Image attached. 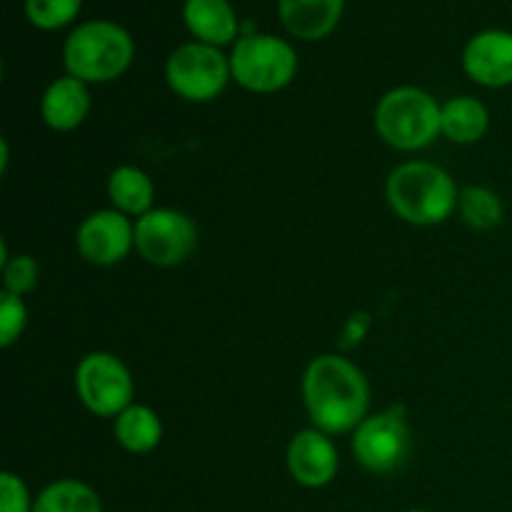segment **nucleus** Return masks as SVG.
<instances>
[{
	"instance_id": "393cba45",
	"label": "nucleus",
	"mask_w": 512,
	"mask_h": 512,
	"mask_svg": "<svg viewBox=\"0 0 512 512\" xmlns=\"http://www.w3.org/2000/svg\"><path fill=\"white\" fill-rule=\"evenodd\" d=\"M368 330H370V315L365 313H353L348 318V323L343 325V335H340V348L343 350H350V348H355V345L358 343H363L365 340V335H368Z\"/></svg>"
},
{
	"instance_id": "7ed1b4c3",
	"label": "nucleus",
	"mask_w": 512,
	"mask_h": 512,
	"mask_svg": "<svg viewBox=\"0 0 512 512\" xmlns=\"http://www.w3.org/2000/svg\"><path fill=\"white\" fill-rule=\"evenodd\" d=\"M135 60V40L115 20L95 18L75 25L63 43L65 73L83 83H113Z\"/></svg>"
},
{
	"instance_id": "423d86ee",
	"label": "nucleus",
	"mask_w": 512,
	"mask_h": 512,
	"mask_svg": "<svg viewBox=\"0 0 512 512\" xmlns=\"http://www.w3.org/2000/svg\"><path fill=\"white\" fill-rule=\"evenodd\" d=\"M165 80L178 98L188 103H210L220 98V93L233 80L230 55H225L223 48L190 40L168 55Z\"/></svg>"
},
{
	"instance_id": "4be33fe9",
	"label": "nucleus",
	"mask_w": 512,
	"mask_h": 512,
	"mask_svg": "<svg viewBox=\"0 0 512 512\" xmlns=\"http://www.w3.org/2000/svg\"><path fill=\"white\" fill-rule=\"evenodd\" d=\"M3 293L20 295L35 290L40 280V265L33 255H15L3 265Z\"/></svg>"
},
{
	"instance_id": "1a4fd4ad",
	"label": "nucleus",
	"mask_w": 512,
	"mask_h": 512,
	"mask_svg": "<svg viewBox=\"0 0 512 512\" xmlns=\"http://www.w3.org/2000/svg\"><path fill=\"white\" fill-rule=\"evenodd\" d=\"M350 450L368 473L388 475L398 470L410 453V428L403 410L390 408L368 415L353 430Z\"/></svg>"
},
{
	"instance_id": "a878e982",
	"label": "nucleus",
	"mask_w": 512,
	"mask_h": 512,
	"mask_svg": "<svg viewBox=\"0 0 512 512\" xmlns=\"http://www.w3.org/2000/svg\"><path fill=\"white\" fill-rule=\"evenodd\" d=\"M8 163H10V145L8 138H0V173H8Z\"/></svg>"
},
{
	"instance_id": "6ab92c4d",
	"label": "nucleus",
	"mask_w": 512,
	"mask_h": 512,
	"mask_svg": "<svg viewBox=\"0 0 512 512\" xmlns=\"http://www.w3.org/2000/svg\"><path fill=\"white\" fill-rule=\"evenodd\" d=\"M33 512H105L93 485L75 478H60L35 495Z\"/></svg>"
},
{
	"instance_id": "5701e85b",
	"label": "nucleus",
	"mask_w": 512,
	"mask_h": 512,
	"mask_svg": "<svg viewBox=\"0 0 512 512\" xmlns=\"http://www.w3.org/2000/svg\"><path fill=\"white\" fill-rule=\"evenodd\" d=\"M28 325V308L20 295L0 293V348L18 343Z\"/></svg>"
},
{
	"instance_id": "f3484780",
	"label": "nucleus",
	"mask_w": 512,
	"mask_h": 512,
	"mask_svg": "<svg viewBox=\"0 0 512 512\" xmlns=\"http://www.w3.org/2000/svg\"><path fill=\"white\" fill-rule=\"evenodd\" d=\"M108 198L113 208L128 218H143L153 210V178L138 165H118L108 178Z\"/></svg>"
},
{
	"instance_id": "bb28decb",
	"label": "nucleus",
	"mask_w": 512,
	"mask_h": 512,
	"mask_svg": "<svg viewBox=\"0 0 512 512\" xmlns=\"http://www.w3.org/2000/svg\"><path fill=\"white\" fill-rule=\"evenodd\" d=\"M405 512H430V510H423V508H413V510H405Z\"/></svg>"
},
{
	"instance_id": "aec40b11",
	"label": "nucleus",
	"mask_w": 512,
	"mask_h": 512,
	"mask_svg": "<svg viewBox=\"0 0 512 512\" xmlns=\"http://www.w3.org/2000/svg\"><path fill=\"white\" fill-rule=\"evenodd\" d=\"M458 210L465 225L480 230V233L495 230L505 218V205L500 195L485 185H470V188L460 190Z\"/></svg>"
},
{
	"instance_id": "f8f14e48",
	"label": "nucleus",
	"mask_w": 512,
	"mask_h": 512,
	"mask_svg": "<svg viewBox=\"0 0 512 512\" xmlns=\"http://www.w3.org/2000/svg\"><path fill=\"white\" fill-rule=\"evenodd\" d=\"M465 75L483 88L498 90L512 85V30L485 28L463 48Z\"/></svg>"
},
{
	"instance_id": "ddd939ff",
	"label": "nucleus",
	"mask_w": 512,
	"mask_h": 512,
	"mask_svg": "<svg viewBox=\"0 0 512 512\" xmlns=\"http://www.w3.org/2000/svg\"><path fill=\"white\" fill-rule=\"evenodd\" d=\"M345 13V0H278V18L285 33L315 43L333 33Z\"/></svg>"
},
{
	"instance_id": "dca6fc26",
	"label": "nucleus",
	"mask_w": 512,
	"mask_h": 512,
	"mask_svg": "<svg viewBox=\"0 0 512 512\" xmlns=\"http://www.w3.org/2000/svg\"><path fill=\"white\" fill-rule=\"evenodd\" d=\"M490 128L488 105L473 95H455L440 110V133L455 145H473L485 138Z\"/></svg>"
},
{
	"instance_id": "20e7f679",
	"label": "nucleus",
	"mask_w": 512,
	"mask_h": 512,
	"mask_svg": "<svg viewBox=\"0 0 512 512\" xmlns=\"http://www.w3.org/2000/svg\"><path fill=\"white\" fill-rule=\"evenodd\" d=\"M440 110L443 105L423 88L400 85L388 90L375 105V133L383 143L400 153L425 150L440 138Z\"/></svg>"
},
{
	"instance_id": "9d476101",
	"label": "nucleus",
	"mask_w": 512,
	"mask_h": 512,
	"mask_svg": "<svg viewBox=\"0 0 512 512\" xmlns=\"http://www.w3.org/2000/svg\"><path fill=\"white\" fill-rule=\"evenodd\" d=\"M75 245L80 258L88 260L90 265L110 268L128 258L130 250L135 248V223H130L128 215L115 208L95 210L78 225Z\"/></svg>"
},
{
	"instance_id": "b1692460",
	"label": "nucleus",
	"mask_w": 512,
	"mask_h": 512,
	"mask_svg": "<svg viewBox=\"0 0 512 512\" xmlns=\"http://www.w3.org/2000/svg\"><path fill=\"white\" fill-rule=\"evenodd\" d=\"M35 498L28 485L13 470L0 473V512H33Z\"/></svg>"
},
{
	"instance_id": "412c9836",
	"label": "nucleus",
	"mask_w": 512,
	"mask_h": 512,
	"mask_svg": "<svg viewBox=\"0 0 512 512\" xmlns=\"http://www.w3.org/2000/svg\"><path fill=\"white\" fill-rule=\"evenodd\" d=\"M83 0H25V18L43 33H55L78 20Z\"/></svg>"
},
{
	"instance_id": "6e6552de",
	"label": "nucleus",
	"mask_w": 512,
	"mask_h": 512,
	"mask_svg": "<svg viewBox=\"0 0 512 512\" xmlns=\"http://www.w3.org/2000/svg\"><path fill=\"white\" fill-rule=\"evenodd\" d=\"M198 225L175 208H153L135 220V250L155 268H175L193 258L198 248Z\"/></svg>"
},
{
	"instance_id": "39448f33",
	"label": "nucleus",
	"mask_w": 512,
	"mask_h": 512,
	"mask_svg": "<svg viewBox=\"0 0 512 512\" xmlns=\"http://www.w3.org/2000/svg\"><path fill=\"white\" fill-rule=\"evenodd\" d=\"M298 68V50L273 33H243L230 50V73L248 93L270 95L285 90Z\"/></svg>"
},
{
	"instance_id": "9b49d317",
	"label": "nucleus",
	"mask_w": 512,
	"mask_h": 512,
	"mask_svg": "<svg viewBox=\"0 0 512 512\" xmlns=\"http://www.w3.org/2000/svg\"><path fill=\"white\" fill-rule=\"evenodd\" d=\"M288 473L300 488L320 490L328 488L340 470V455L333 438L318 428L300 430L288 445Z\"/></svg>"
},
{
	"instance_id": "f257e3e1",
	"label": "nucleus",
	"mask_w": 512,
	"mask_h": 512,
	"mask_svg": "<svg viewBox=\"0 0 512 512\" xmlns=\"http://www.w3.org/2000/svg\"><path fill=\"white\" fill-rule=\"evenodd\" d=\"M303 403L313 428L323 430L330 438L353 433L368 418V378L345 355H318L305 368Z\"/></svg>"
},
{
	"instance_id": "4468645a",
	"label": "nucleus",
	"mask_w": 512,
	"mask_h": 512,
	"mask_svg": "<svg viewBox=\"0 0 512 512\" xmlns=\"http://www.w3.org/2000/svg\"><path fill=\"white\" fill-rule=\"evenodd\" d=\"M90 113V90L88 83L73 78V75H60L45 88L40 98V118L50 130L70 133L80 128Z\"/></svg>"
},
{
	"instance_id": "2eb2a0df",
	"label": "nucleus",
	"mask_w": 512,
	"mask_h": 512,
	"mask_svg": "<svg viewBox=\"0 0 512 512\" xmlns=\"http://www.w3.org/2000/svg\"><path fill=\"white\" fill-rule=\"evenodd\" d=\"M183 23L193 40L215 48L235 45L240 38V20L230 0H185Z\"/></svg>"
},
{
	"instance_id": "f03ea898",
	"label": "nucleus",
	"mask_w": 512,
	"mask_h": 512,
	"mask_svg": "<svg viewBox=\"0 0 512 512\" xmlns=\"http://www.w3.org/2000/svg\"><path fill=\"white\" fill-rule=\"evenodd\" d=\"M385 195L400 220L420 228L445 223L458 210L460 200L453 175L428 160L400 163L388 175Z\"/></svg>"
},
{
	"instance_id": "a211bd4d",
	"label": "nucleus",
	"mask_w": 512,
	"mask_h": 512,
	"mask_svg": "<svg viewBox=\"0 0 512 512\" xmlns=\"http://www.w3.org/2000/svg\"><path fill=\"white\" fill-rule=\"evenodd\" d=\"M113 433L123 450L133 455H148L163 440V423L153 408L133 403L115 418Z\"/></svg>"
},
{
	"instance_id": "0eeeda50",
	"label": "nucleus",
	"mask_w": 512,
	"mask_h": 512,
	"mask_svg": "<svg viewBox=\"0 0 512 512\" xmlns=\"http://www.w3.org/2000/svg\"><path fill=\"white\" fill-rule=\"evenodd\" d=\"M75 395L88 413L115 420L133 405V375L118 355L95 350L83 355L75 368Z\"/></svg>"
}]
</instances>
